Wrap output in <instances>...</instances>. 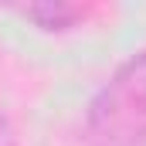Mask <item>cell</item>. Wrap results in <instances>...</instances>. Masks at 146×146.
<instances>
[{"instance_id": "cell-1", "label": "cell", "mask_w": 146, "mask_h": 146, "mask_svg": "<svg viewBox=\"0 0 146 146\" xmlns=\"http://www.w3.org/2000/svg\"><path fill=\"white\" fill-rule=\"evenodd\" d=\"M88 146H143L146 143V51L122 61L92 95L85 112Z\"/></svg>"}, {"instance_id": "cell-2", "label": "cell", "mask_w": 146, "mask_h": 146, "mask_svg": "<svg viewBox=\"0 0 146 146\" xmlns=\"http://www.w3.org/2000/svg\"><path fill=\"white\" fill-rule=\"evenodd\" d=\"M21 14L27 21H34L41 31H72L78 21H85L92 14V7H85V3H31V7H21Z\"/></svg>"}, {"instance_id": "cell-3", "label": "cell", "mask_w": 146, "mask_h": 146, "mask_svg": "<svg viewBox=\"0 0 146 146\" xmlns=\"http://www.w3.org/2000/svg\"><path fill=\"white\" fill-rule=\"evenodd\" d=\"M0 146H17V139H14V129H10V122L0 115Z\"/></svg>"}]
</instances>
